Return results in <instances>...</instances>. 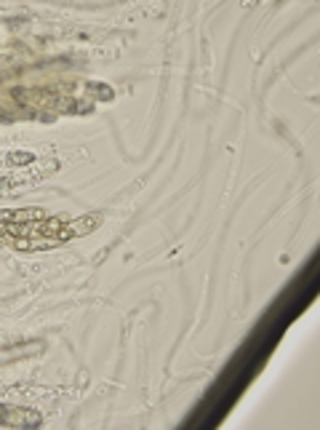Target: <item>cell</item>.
<instances>
[{
	"label": "cell",
	"mask_w": 320,
	"mask_h": 430,
	"mask_svg": "<svg viewBox=\"0 0 320 430\" xmlns=\"http://www.w3.org/2000/svg\"><path fill=\"white\" fill-rule=\"evenodd\" d=\"M35 155L32 153H11L8 155V164H30Z\"/></svg>",
	"instance_id": "obj_2"
},
{
	"label": "cell",
	"mask_w": 320,
	"mask_h": 430,
	"mask_svg": "<svg viewBox=\"0 0 320 430\" xmlns=\"http://www.w3.org/2000/svg\"><path fill=\"white\" fill-rule=\"evenodd\" d=\"M0 238H3V230H0Z\"/></svg>",
	"instance_id": "obj_3"
},
{
	"label": "cell",
	"mask_w": 320,
	"mask_h": 430,
	"mask_svg": "<svg viewBox=\"0 0 320 430\" xmlns=\"http://www.w3.org/2000/svg\"><path fill=\"white\" fill-rule=\"evenodd\" d=\"M101 222V214H88V217H80V219H70V222H64V227L59 230V241H70V238H80V235H86V233H91V230H97Z\"/></svg>",
	"instance_id": "obj_1"
}]
</instances>
